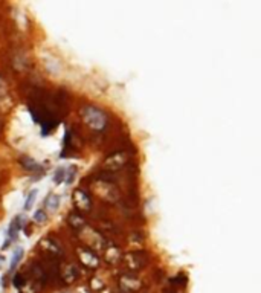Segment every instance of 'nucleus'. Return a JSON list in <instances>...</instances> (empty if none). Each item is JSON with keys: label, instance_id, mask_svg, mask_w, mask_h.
I'll return each mask as SVG.
<instances>
[{"label": "nucleus", "instance_id": "1", "mask_svg": "<svg viewBox=\"0 0 261 293\" xmlns=\"http://www.w3.org/2000/svg\"><path fill=\"white\" fill-rule=\"evenodd\" d=\"M81 116L84 119V122L92 129L101 130L105 125V115L101 110L95 108V107H84L81 110Z\"/></svg>", "mask_w": 261, "mask_h": 293}, {"label": "nucleus", "instance_id": "2", "mask_svg": "<svg viewBox=\"0 0 261 293\" xmlns=\"http://www.w3.org/2000/svg\"><path fill=\"white\" fill-rule=\"evenodd\" d=\"M78 255H79L81 263L84 264L86 267H89V269H95L96 266H98V257H96L90 249L79 247V249H78Z\"/></svg>", "mask_w": 261, "mask_h": 293}, {"label": "nucleus", "instance_id": "3", "mask_svg": "<svg viewBox=\"0 0 261 293\" xmlns=\"http://www.w3.org/2000/svg\"><path fill=\"white\" fill-rule=\"evenodd\" d=\"M119 286L126 292L131 293V292H136V290L141 289V281L137 280V278L131 276V275H124L119 280Z\"/></svg>", "mask_w": 261, "mask_h": 293}, {"label": "nucleus", "instance_id": "4", "mask_svg": "<svg viewBox=\"0 0 261 293\" xmlns=\"http://www.w3.org/2000/svg\"><path fill=\"white\" fill-rule=\"evenodd\" d=\"M145 257L142 254H130L129 257H126V264L130 270H137L145 266Z\"/></svg>", "mask_w": 261, "mask_h": 293}, {"label": "nucleus", "instance_id": "5", "mask_svg": "<svg viewBox=\"0 0 261 293\" xmlns=\"http://www.w3.org/2000/svg\"><path fill=\"white\" fill-rule=\"evenodd\" d=\"M25 223H26V218H25L23 215H17L16 218H14V220L11 221L9 228H8V239L16 240L17 235H19V231L25 226Z\"/></svg>", "mask_w": 261, "mask_h": 293}, {"label": "nucleus", "instance_id": "6", "mask_svg": "<svg viewBox=\"0 0 261 293\" xmlns=\"http://www.w3.org/2000/svg\"><path fill=\"white\" fill-rule=\"evenodd\" d=\"M74 203L79 209H90V206H92L90 197L82 189H77L74 192Z\"/></svg>", "mask_w": 261, "mask_h": 293}, {"label": "nucleus", "instance_id": "7", "mask_svg": "<svg viewBox=\"0 0 261 293\" xmlns=\"http://www.w3.org/2000/svg\"><path fill=\"white\" fill-rule=\"evenodd\" d=\"M124 163H126V156H124L122 153H116V155L107 158L105 160V166H108L110 170H118Z\"/></svg>", "mask_w": 261, "mask_h": 293}, {"label": "nucleus", "instance_id": "8", "mask_svg": "<svg viewBox=\"0 0 261 293\" xmlns=\"http://www.w3.org/2000/svg\"><path fill=\"white\" fill-rule=\"evenodd\" d=\"M20 163L23 165V168L27 170L29 173H38V171H41V166L38 165V162H35V159H32L29 156L20 158Z\"/></svg>", "mask_w": 261, "mask_h": 293}, {"label": "nucleus", "instance_id": "9", "mask_svg": "<svg viewBox=\"0 0 261 293\" xmlns=\"http://www.w3.org/2000/svg\"><path fill=\"white\" fill-rule=\"evenodd\" d=\"M45 205H46V208L49 209L51 213L57 211V208H58V205H60V195H57V194L48 195L46 200H45Z\"/></svg>", "mask_w": 261, "mask_h": 293}, {"label": "nucleus", "instance_id": "10", "mask_svg": "<svg viewBox=\"0 0 261 293\" xmlns=\"http://www.w3.org/2000/svg\"><path fill=\"white\" fill-rule=\"evenodd\" d=\"M69 225H71L74 229H81L82 226L86 225V221L78 214H71V215H69Z\"/></svg>", "mask_w": 261, "mask_h": 293}, {"label": "nucleus", "instance_id": "11", "mask_svg": "<svg viewBox=\"0 0 261 293\" xmlns=\"http://www.w3.org/2000/svg\"><path fill=\"white\" fill-rule=\"evenodd\" d=\"M66 168L64 166H60V168H57L55 170V173H53V182L55 184H63V182H66Z\"/></svg>", "mask_w": 261, "mask_h": 293}, {"label": "nucleus", "instance_id": "12", "mask_svg": "<svg viewBox=\"0 0 261 293\" xmlns=\"http://www.w3.org/2000/svg\"><path fill=\"white\" fill-rule=\"evenodd\" d=\"M23 257V249L22 247H17L16 250H14V254H12V260H11V269H14L19 264V261L22 260Z\"/></svg>", "mask_w": 261, "mask_h": 293}, {"label": "nucleus", "instance_id": "13", "mask_svg": "<svg viewBox=\"0 0 261 293\" xmlns=\"http://www.w3.org/2000/svg\"><path fill=\"white\" fill-rule=\"evenodd\" d=\"M35 199H37V189H32L29 194H27V199H26V202H25V209H26V211H27V209L32 208Z\"/></svg>", "mask_w": 261, "mask_h": 293}, {"label": "nucleus", "instance_id": "14", "mask_svg": "<svg viewBox=\"0 0 261 293\" xmlns=\"http://www.w3.org/2000/svg\"><path fill=\"white\" fill-rule=\"evenodd\" d=\"M75 174H77V166H69L67 168V173H66V184L71 185L75 179Z\"/></svg>", "mask_w": 261, "mask_h": 293}, {"label": "nucleus", "instance_id": "15", "mask_svg": "<svg viewBox=\"0 0 261 293\" xmlns=\"http://www.w3.org/2000/svg\"><path fill=\"white\" fill-rule=\"evenodd\" d=\"M34 220L38 223V225H43V223L48 220V215H46V213L43 211V209H38V211L34 214Z\"/></svg>", "mask_w": 261, "mask_h": 293}, {"label": "nucleus", "instance_id": "16", "mask_svg": "<svg viewBox=\"0 0 261 293\" xmlns=\"http://www.w3.org/2000/svg\"><path fill=\"white\" fill-rule=\"evenodd\" d=\"M66 273L71 275V276H69V283L74 281L75 278L78 276V270H77V267H75V266H67V267H66ZM66 273H64V275H66Z\"/></svg>", "mask_w": 261, "mask_h": 293}, {"label": "nucleus", "instance_id": "17", "mask_svg": "<svg viewBox=\"0 0 261 293\" xmlns=\"http://www.w3.org/2000/svg\"><path fill=\"white\" fill-rule=\"evenodd\" d=\"M14 286H16V287H22L23 284H25V280H23V278H22V275H16V276H14V283H12Z\"/></svg>", "mask_w": 261, "mask_h": 293}, {"label": "nucleus", "instance_id": "18", "mask_svg": "<svg viewBox=\"0 0 261 293\" xmlns=\"http://www.w3.org/2000/svg\"><path fill=\"white\" fill-rule=\"evenodd\" d=\"M3 264H5V257H2V255H0V267H2Z\"/></svg>", "mask_w": 261, "mask_h": 293}]
</instances>
